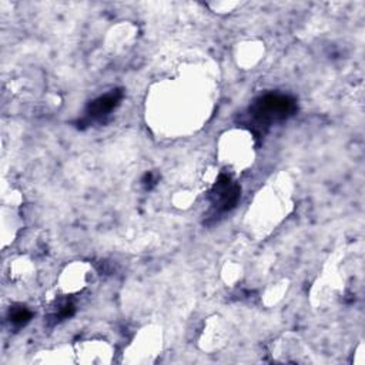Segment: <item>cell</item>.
Instances as JSON below:
<instances>
[{
    "mask_svg": "<svg viewBox=\"0 0 365 365\" xmlns=\"http://www.w3.org/2000/svg\"><path fill=\"white\" fill-rule=\"evenodd\" d=\"M297 110V103L292 97L285 94L269 93L252 104L250 108L252 117L259 124H269L272 121H281L292 115Z\"/></svg>",
    "mask_w": 365,
    "mask_h": 365,
    "instance_id": "obj_1",
    "label": "cell"
},
{
    "mask_svg": "<svg viewBox=\"0 0 365 365\" xmlns=\"http://www.w3.org/2000/svg\"><path fill=\"white\" fill-rule=\"evenodd\" d=\"M210 197L212 207L218 212H224L231 210L237 204L240 198V187L228 175L221 174L217 182L214 184Z\"/></svg>",
    "mask_w": 365,
    "mask_h": 365,
    "instance_id": "obj_2",
    "label": "cell"
},
{
    "mask_svg": "<svg viewBox=\"0 0 365 365\" xmlns=\"http://www.w3.org/2000/svg\"><path fill=\"white\" fill-rule=\"evenodd\" d=\"M121 98H123L121 90H113L104 96H100L98 98H96L88 104L87 115L91 118H100L103 115H107L120 104Z\"/></svg>",
    "mask_w": 365,
    "mask_h": 365,
    "instance_id": "obj_3",
    "label": "cell"
},
{
    "mask_svg": "<svg viewBox=\"0 0 365 365\" xmlns=\"http://www.w3.org/2000/svg\"><path fill=\"white\" fill-rule=\"evenodd\" d=\"M31 311L30 309H27L26 307H23V305H19V307H13L11 309H10V315H9V318H10V322L13 324V325H16V327H23V325H26L30 319H31Z\"/></svg>",
    "mask_w": 365,
    "mask_h": 365,
    "instance_id": "obj_4",
    "label": "cell"
}]
</instances>
